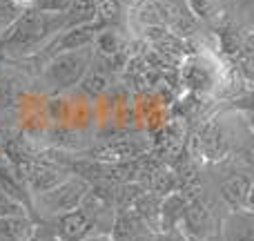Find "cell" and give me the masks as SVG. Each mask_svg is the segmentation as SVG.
Segmentation results:
<instances>
[{
  "mask_svg": "<svg viewBox=\"0 0 254 241\" xmlns=\"http://www.w3.org/2000/svg\"><path fill=\"white\" fill-rule=\"evenodd\" d=\"M58 27L65 29V13H45L36 7H27L0 36V49L7 47L13 52H31L47 36L58 31Z\"/></svg>",
  "mask_w": 254,
  "mask_h": 241,
  "instance_id": "1",
  "label": "cell"
},
{
  "mask_svg": "<svg viewBox=\"0 0 254 241\" xmlns=\"http://www.w3.org/2000/svg\"><path fill=\"white\" fill-rule=\"evenodd\" d=\"M92 61V49L80 47L71 52H63L56 56L45 70V83L52 89H65L76 85L83 74L87 72V65Z\"/></svg>",
  "mask_w": 254,
  "mask_h": 241,
  "instance_id": "2",
  "label": "cell"
},
{
  "mask_svg": "<svg viewBox=\"0 0 254 241\" xmlns=\"http://www.w3.org/2000/svg\"><path fill=\"white\" fill-rule=\"evenodd\" d=\"M85 192H87V183L85 181L80 179L61 181L56 188L40 194V203L45 206L47 212L65 215V212H71L80 206V201L85 199Z\"/></svg>",
  "mask_w": 254,
  "mask_h": 241,
  "instance_id": "3",
  "label": "cell"
},
{
  "mask_svg": "<svg viewBox=\"0 0 254 241\" xmlns=\"http://www.w3.org/2000/svg\"><path fill=\"white\" fill-rule=\"evenodd\" d=\"M92 224L94 219L85 208L65 212L58 221V241H83L92 230Z\"/></svg>",
  "mask_w": 254,
  "mask_h": 241,
  "instance_id": "4",
  "label": "cell"
},
{
  "mask_svg": "<svg viewBox=\"0 0 254 241\" xmlns=\"http://www.w3.org/2000/svg\"><path fill=\"white\" fill-rule=\"evenodd\" d=\"M65 34L61 38H56L54 47L58 52H71V49H80V47H87L89 43L94 40L98 31V25L94 22H87V25H78V27H69V29H63Z\"/></svg>",
  "mask_w": 254,
  "mask_h": 241,
  "instance_id": "5",
  "label": "cell"
},
{
  "mask_svg": "<svg viewBox=\"0 0 254 241\" xmlns=\"http://www.w3.org/2000/svg\"><path fill=\"white\" fill-rule=\"evenodd\" d=\"M34 237V224L25 215L0 217V241H29Z\"/></svg>",
  "mask_w": 254,
  "mask_h": 241,
  "instance_id": "6",
  "label": "cell"
},
{
  "mask_svg": "<svg viewBox=\"0 0 254 241\" xmlns=\"http://www.w3.org/2000/svg\"><path fill=\"white\" fill-rule=\"evenodd\" d=\"M250 179L248 176H234L223 185V197L232 206H241L243 201H250Z\"/></svg>",
  "mask_w": 254,
  "mask_h": 241,
  "instance_id": "7",
  "label": "cell"
},
{
  "mask_svg": "<svg viewBox=\"0 0 254 241\" xmlns=\"http://www.w3.org/2000/svg\"><path fill=\"white\" fill-rule=\"evenodd\" d=\"M185 217V224H188V228L192 230L194 235H205L207 228H210V212L205 210V206H201V203H194V206H190L188 210L183 212Z\"/></svg>",
  "mask_w": 254,
  "mask_h": 241,
  "instance_id": "8",
  "label": "cell"
},
{
  "mask_svg": "<svg viewBox=\"0 0 254 241\" xmlns=\"http://www.w3.org/2000/svg\"><path fill=\"white\" fill-rule=\"evenodd\" d=\"M96 16L103 22H114L121 18V2L119 0H96Z\"/></svg>",
  "mask_w": 254,
  "mask_h": 241,
  "instance_id": "9",
  "label": "cell"
},
{
  "mask_svg": "<svg viewBox=\"0 0 254 241\" xmlns=\"http://www.w3.org/2000/svg\"><path fill=\"white\" fill-rule=\"evenodd\" d=\"M183 212H185V206L179 197H170L165 203H163V224L167 221V226L176 224L179 219H183Z\"/></svg>",
  "mask_w": 254,
  "mask_h": 241,
  "instance_id": "10",
  "label": "cell"
},
{
  "mask_svg": "<svg viewBox=\"0 0 254 241\" xmlns=\"http://www.w3.org/2000/svg\"><path fill=\"white\" fill-rule=\"evenodd\" d=\"M188 4L196 16L205 18V20L214 18L216 11H219V0H188Z\"/></svg>",
  "mask_w": 254,
  "mask_h": 241,
  "instance_id": "11",
  "label": "cell"
},
{
  "mask_svg": "<svg viewBox=\"0 0 254 241\" xmlns=\"http://www.w3.org/2000/svg\"><path fill=\"white\" fill-rule=\"evenodd\" d=\"M71 2L74 0H36L31 7H36L38 11L45 13H65L71 7Z\"/></svg>",
  "mask_w": 254,
  "mask_h": 241,
  "instance_id": "12",
  "label": "cell"
},
{
  "mask_svg": "<svg viewBox=\"0 0 254 241\" xmlns=\"http://www.w3.org/2000/svg\"><path fill=\"white\" fill-rule=\"evenodd\" d=\"M96 45L103 54H110L112 56V54H116L121 49V38H119V34H114V31H103V34L98 36Z\"/></svg>",
  "mask_w": 254,
  "mask_h": 241,
  "instance_id": "13",
  "label": "cell"
},
{
  "mask_svg": "<svg viewBox=\"0 0 254 241\" xmlns=\"http://www.w3.org/2000/svg\"><path fill=\"white\" fill-rule=\"evenodd\" d=\"M16 215H25L22 203L13 201L9 194H4L2 190H0V217H16Z\"/></svg>",
  "mask_w": 254,
  "mask_h": 241,
  "instance_id": "14",
  "label": "cell"
},
{
  "mask_svg": "<svg viewBox=\"0 0 254 241\" xmlns=\"http://www.w3.org/2000/svg\"><path fill=\"white\" fill-rule=\"evenodd\" d=\"M105 87H107V79L103 74H92L87 80H85V89H87V92H92V94L103 92Z\"/></svg>",
  "mask_w": 254,
  "mask_h": 241,
  "instance_id": "15",
  "label": "cell"
},
{
  "mask_svg": "<svg viewBox=\"0 0 254 241\" xmlns=\"http://www.w3.org/2000/svg\"><path fill=\"white\" fill-rule=\"evenodd\" d=\"M152 241H185V239L176 233H163V235H158V237H154Z\"/></svg>",
  "mask_w": 254,
  "mask_h": 241,
  "instance_id": "16",
  "label": "cell"
},
{
  "mask_svg": "<svg viewBox=\"0 0 254 241\" xmlns=\"http://www.w3.org/2000/svg\"><path fill=\"white\" fill-rule=\"evenodd\" d=\"M13 4H18L20 9H27V7H31V4L36 2V0H11Z\"/></svg>",
  "mask_w": 254,
  "mask_h": 241,
  "instance_id": "17",
  "label": "cell"
},
{
  "mask_svg": "<svg viewBox=\"0 0 254 241\" xmlns=\"http://www.w3.org/2000/svg\"><path fill=\"white\" fill-rule=\"evenodd\" d=\"M83 241H114L112 237H107V235H98V237H92V239H83Z\"/></svg>",
  "mask_w": 254,
  "mask_h": 241,
  "instance_id": "18",
  "label": "cell"
},
{
  "mask_svg": "<svg viewBox=\"0 0 254 241\" xmlns=\"http://www.w3.org/2000/svg\"><path fill=\"white\" fill-rule=\"evenodd\" d=\"M119 2H125V4H131V7H136L140 0H119Z\"/></svg>",
  "mask_w": 254,
  "mask_h": 241,
  "instance_id": "19",
  "label": "cell"
},
{
  "mask_svg": "<svg viewBox=\"0 0 254 241\" xmlns=\"http://www.w3.org/2000/svg\"><path fill=\"white\" fill-rule=\"evenodd\" d=\"M127 241H149L147 237H131V239H127Z\"/></svg>",
  "mask_w": 254,
  "mask_h": 241,
  "instance_id": "20",
  "label": "cell"
}]
</instances>
